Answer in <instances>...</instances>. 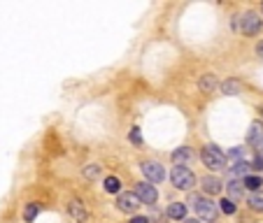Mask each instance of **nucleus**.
I'll list each match as a JSON object with an SVG mask.
<instances>
[{"label":"nucleus","mask_w":263,"mask_h":223,"mask_svg":"<svg viewBox=\"0 0 263 223\" xmlns=\"http://www.w3.org/2000/svg\"><path fill=\"white\" fill-rule=\"evenodd\" d=\"M247 170H250V163H247V161L236 163V165L230 168V175H233V177H247Z\"/></svg>","instance_id":"20"},{"label":"nucleus","mask_w":263,"mask_h":223,"mask_svg":"<svg viewBox=\"0 0 263 223\" xmlns=\"http://www.w3.org/2000/svg\"><path fill=\"white\" fill-rule=\"evenodd\" d=\"M247 144L252 147H263V123L254 121L250 126V133H247Z\"/></svg>","instance_id":"9"},{"label":"nucleus","mask_w":263,"mask_h":223,"mask_svg":"<svg viewBox=\"0 0 263 223\" xmlns=\"http://www.w3.org/2000/svg\"><path fill=\"white\" fill-rule=\"evenodd\" d=\"M256 54H258V56H261V58H263V42H258V47H256Z\"/></svg>","instance_id":"27"},{"label":"nucleus","mask_w":263,"mask_h":223,"mask_svg":"<svg viewBox=\"0 0 263 223\" xmlns=\"http://www.w3.org/2000/svg\"><path fill=\"white\" fill-rule=\"evenodd\" d=\"M100 165H96V163H91V165H86V168H84V177H86L88 182H96V179H98V177H100Z\"/></svg>","instance_id":"15"},{"label":"nucleus","mask_w":263,"mask_h":223,"mask_svg":"<svg viewBox=\"0 0 263 223\" xmlns=\"http://www.w3.org/2000/svg\"><path fill=\"white\" fill-rule=\"evenodd\" d=\"M261 26H263V21L256 12H244L242 21H240V30L244 35H256L261 30Z\"/></svg>","instance_id":"5"},{"label":"nucleus","mask_w":263,"mask_h":223,"mask_svg":"<svg viewBox=\"0 0 263 223\" xmlns=\"http://www.w3.org/2000/svg\"><path fill=\"white\" fill-rule=\"evenodd\" d=\"M247 203H250V207L254 212H263V193H258V191H256V193H252Z\"/></svg>","instance_id":"16"},{"label":"nucleus","mask_w":263,"mask_h":223,"mask_svg":"<svg viewBox=\"0 0 263 223\" xmlns=\"http://www.w3.org/2000/svg\"><path fill=\"white\" fill-rule=\"evenodd\" d=\"M202 191H205L208 196H216V193H222V182H219L216 177H205V179H202Z\"/></svg>","instance_id":"11"},{"label":"nucleus","mask_w":263,"mask_h":223,"mask_svg":"<svg viewBox=\"0 0 263 223\" xmlns=\"http://www.w3.org/2000/svg\"><path fill=\"white\" fill-rule=\"evenodd\" d=\"M142 172H144V177H147L149 184H158L166 179V170H163L161 163L156 161H144L142 163Z\"/></svg>","instance_id":"4"},{"label":"nucleus","mask_w":263,"mask_h":223,"mask_svg":"<svg viewBox=\"0 0 263 223\" xmlns=\"http://www.w3.org/2000/svg\"><path fill=\"white\" fill-rule=\"evenodd\" d=\"M128 140H130V142H133V144H142L140 128H133V130H130V133H128Z\"/></svg>","instance_id":"24"},{"label":"nucleus","mask_w":263,"mask_h":223,"mask_svg":"<svg viewBox=\"0 0 263 223\" xmlns=\"http://www.w3.org/2000/svg\"><path fill=\"white\" fill-rule=\"evenodd\" d=\"M68 214H70L77 223H84L88 219V214H86V210H84V203H82V200H70V205H68Z\"/></svg>","instance_id":"10"},{"label":"nucleus","mask_w":263,"mask_h":223,"mask_svg":"<svg viewBox=\"0 0 263 223\" xmlns=\"http://www.w3.org/2000/svg\"><path fill=\"white\" fill-rule=\"evenodd\" d=\"M200 161L205 163V168H210V170H226V156H224L222 149H216L214 144H210V147L202 149Z\"/></svg>","instance_id":"2"},{"label":"nucleus","mask_w":263,"mask_h":223,"mask_svg":"<svg viewBox=\"0 0 263 223\" xmlns=\"http://www.w3.org/2000/svg\"><path fill=\"white\" fill-rule=\"evenodd\" d=\"M186 223H200V221H196V219H189V221H186Z\"/></svg>","instance_id":"28"},{"label":"nucleus","mask_w":263,"mask_h":223,"mask_svg":"<svg viewBox=\"0 0 263 223\" xmlns=\"http://www.w3.org/2000/svg\"><path fill=\"white\" fill-rule=\"evenodd\" d=\"M116 207H119L124 214H133V212L140 207V200L135 198L133 191H130V193H122V196L116 198Z\"/></svg>","instance_id":"7"},{"label":"nucleus","mask_w":263,"mask_h":223,"mask_svg":"<svg viewBox=\"0 0 263 223\" xmlns=\"http://www.w3.org/2000/svg\"><path fill=\"white\" fill-rule=\"evenodd\" d=\"M250 168H254V170H263V158H261V156H254V161L250 163Z\"/></svg>","instance_id":"25"},{"label":"nucleus","mask_w":263,"mask_h":223,"mask_svg":"<svg viewBox=\"0 0 263 223\" xmlns=\"http://www.w3.org/2000/svg\"><path fill=\"white\" fill-rule=\"evenodd\" d=\"M194 207H196L198 217L205 219V221H214L216 219V205L210 200V198H194Z\"/></svg>","instance_id":"3"},{"label":"nucleus","mask_w":263,"mask_h":223,"mask_svg":"<svg viewBox=\"0 0 263 223\" xmlns=\"http://www.w3.org/2000/svg\"><path fill=\"white\" fill-rule=\"evenodd\" d=\"M168 217L170 219H184L186 217V205L184 203H172L168 207Z\"/></svg>","instance_id":"12"},{"label":"nucleus","mask_w":263,"mask_h":223,"mask_svg":"<svg viewBox=\"0 0 263 223\" xmlns=\"http://www.w3.org/2000/svg\"><path fill=\"white\" fill-rule=\"evenodd\" d=\"M198 86H200V91H214L216 86V79H214V74H205V77H200V81H198Z\"/></svg>","instance_id":"13"},{"label":"nucleus","mask_w":263,"mask_h":223,"mask_svg":"<svg viewBox=\"0 0 263 223\" xmlns=\"http://www.w3.org/2000/svg\"><path fill=\"white\" fill-rule=\"evenodd\" d=\"M170 182L180 191H191L196 186V175H194L189 168H180V165H177V168L170 170Z\"/></svg>","instance_id":"1"},{"label":"nucleus","mask_w":263,"mask_h":223,"mask_svg":"<svg viewBox=\"0 0 263 223\" xmlns=\"http://www.w3.org/2000/svg\"><path fill=\"white\" fill-rule=\"evenodd\" d=\"M224 93L226 95H238L240 93V81H236V79H228V81H224Z\"/></svg>","instance_id":"17"},{"label":"nucleus","mask_w":263,"mask_h":223,"mask_svg":"<svg viewBox=\"0 0 263 223\" xmlns=\"http://www.w3.org/2000/svg\"><path fill=\"white\" fill-rule=\"evenodd\" d=\"M135 198H138L140 203H144V205H154L156 198H158V193H156V189L149 182H142V184L135 186Z\"/></svg>","instance_id":"6"},{"label":"nucleus","mask_w":263,"mask_h":223,"mask_svg":"<svg viewBox=\"0 0 263 223\" xmlns=\"http://www.w3.org/2000/svg\"><path fill=\"white\" fill-rule=\"evenodd\" d=\"M258 156H261V158H263V149H261V154H258Z\"/></svg>","instance_id":"29"},{"label":"nucleus","mask_w":263,"mask_h":223,"mask_svg":"<svg viewBox=\"0 0 263 223\" xmlns=\"http://www.w3.org/2000/svg\"><path fill=\"white\" fill-rule=\"evenodd\" d=\"M119 189H122V182H119L116 177H108V179H105V191H108V193H119Z\"/></svg>","instance_id":"21"},{"label":"nucleus","mask_w":263,"mask_h":223,"mask_svg":"<svg viewBox=\"0 0 263 223\" xmlns=\"http://www.w3.org/2000/svg\"><path fill=\"white\" fill-rule=\"evenodd\" d=\"M226 189H228V193L233 198H240L244 193L242 191V182H238V179H233V182H228V186H226Z\"/></svg>","instance_id":"22"},{"label":"nucleus","mask_w":263,"mask_h":223,"mask_svg":"<svg viewBox=\"0 0 263 223\" xmlns=\"http://www.w3.org/2000/svg\"><path fill=\"white\" fill-rule=\"evenodd\" d=\"M38 212H40V205L30 203V205L26 207V212H24V219H26V221H33V219L38 217Z\"/></svg>","instance_id":"23"},{"label":"nucleus","mask_w":263,"mask_h":223,"mask_svg":"<svg viewBox=\"0 0 263 223\" xmlns=\"http://www.w3.org/2000/svg\"><path fill=\"white\" fill-rule=\"evenodd\" d=\"M219 210L224 212V214H226V217H233V214H236V203H233V200H228V198H224L222 203H219Z\"/></svg>","instance_id":"18"},{"label":"nucleus","mask_w":263,"mask_h":223,"mask_svg":"<svg viewBox=\"0 0 263 223\" xmlns=\"http://www.w3.org/2000/svg\"><path fill=\"white\" fill-rule=\"evenodd\" d=\"M242 186H244V189H250L252 193H256V191L263 186V182H261V177H244Z\"/></svg>","instance_id":"14"},{"label":"nucleus","mask_w":263,"mask_h":223,"mask_svg":"<svg viewBox=\"0 0 263 223\" xmlns=\"http://www.w3.org/2000/svg\"><path fill=\"white\" fill-rule=\"evenodd\" d=\"M226 161H233V165H236V163H242V161H247V158H244V151H242V149L236 147V149H230V151H228Z\"/></svg>","instance_id":"19"},{"label":"nucleus","mask_w":263,"mask_h":223,"mask_svg":"<svg viewBox=\"0 0 263 223\" xmlns=\"http://www.w3.org/2000/svg\"><path fill=\"white\" fill-rule=\"evenodd\" d=\"M130 223H149V219H144V217H133V221Z\"/></svg>","instance_id":"26"},{"label":"nucleus","mask_w":263,"mask_h":223,"mask_svg":"<svg viewBox=\"0 0 263 223\" xmlns=\"http://www.w3.org/2000/svg\"><path fill=\"white\" fill-rule=\"evenodd\" d=\"M194 158H196V154H194V149L189 147H180L172 151V161L180 165V168H186V165H191L194 163Z\"/></svg>","instance_id":"8"}]
</instances>
